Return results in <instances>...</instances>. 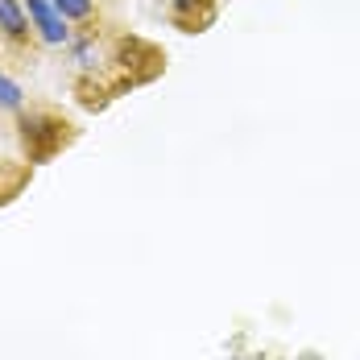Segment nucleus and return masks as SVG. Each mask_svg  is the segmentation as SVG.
<instances>
[{
    "instance_id": "nucleus-1",
    "label": "nucleus",
    "mask_w": 360,
    "mask_h": 360,
    "mask_svg": "<svg viewBox=\"0 0 360 360\" xmlns=\"http://www.w3.org/2000/svg\"><path fill=\"white\" fill-rule=\"evenodd\" d=\"M17 129H21V145H25L30 162H50L54 153H63L75 141V124L63 112L46 108V104L17 112Z\"/></svg>"
},
{
    "instance_id": "nucleus-2",
    "label": "nucleus",
    "mask_w": 360,
    "mask_h": 360,
    "mask_svg": "<svg viewBox=\"0 0 360 360\" xmlns=\"http://www.w3.org/2000/svg\"><path fill=\"white\" fill-rule=\"evenodd\" d=\"M25 4V13H30V25H34V34L41 46H50V50H71V41L79 34H75V25L54 8V0H21Z\"/></svg>"
},
{
    "instance_id": "nucleus-3",
    "label": "nucleus",
    "mask_w": 360,
    "mask_h": 360,
    "mask_svg": "<svg viewBox=\"0 0 360 360\" xmlns=\"http://www.w3.org/2000/svg\"><path fill=\"white\" fill-rule=\"evenodd\" d=\"M0 46H4L8 54H17V58L34 54V46H41L21 0H0Z\"/></svg>"
},
{
    "instance_id": "nucleus-4",
    "label": "nucleus",
    "mask_w": 360,
    "mask_h": 360,
    "mask_svg": "<svg viewBox=\"0 0 360 360\" xmlns=\"http://www.w3.org/2000/svg\"><path fill=\"white\" fill-rule=\"evenodd\" d=\"M166 17H170V25H179L182 34H203V30L216 25L219 4L216 0H166Z\"/></svg>"
},
{
    "instance_id": "nucleus-5",
    "label": "nucleus",
    "mask_w": 360,
    "mask_h": 360,
    "mask_svg": "<svg viewBox=\"0 0 360 360\" xmlns=\"http://www.w3.org/2000/svg\"><path fill=\"white\" fill-rule=\"evenodd\" d=\"M71 54H75V67H79V75H100V67H104V50H100V41H96V30L75 37V41H71Z\"/></svg>"
},
{
    "instance_id": "nucleus-6",
    "label": "nucleus",
    "mask_w": 360,
    "mask_h": 360,
    "mask_svg": "<svg viewBox=\"0 0 360 360\" xmlns=\"http://www.w3.org/2000/svg\"><path fill=\"white\" fill-rule=\"evenodd\" d=\"M54 8L71 21L75 30H83V34H91L87 25L100 21V4H96V0H54Z\"/></svg>"
},
{
    "instance_id": "nucleus-7",
    "label": "nucleus",
    "mask_w": 360,
    "mask_h": 360,
    "mask_svg": "<svg viewBox=\"0 0 360 360\" xmlns=\"http://www.w3.org/2000/svg\"><path fill=\"white\" fill-rule=\"evenodd\" d=\"M0 108L4 112H21L25 108V91H21L8 75H0Z\"/></svg>"
}]
</instances>
